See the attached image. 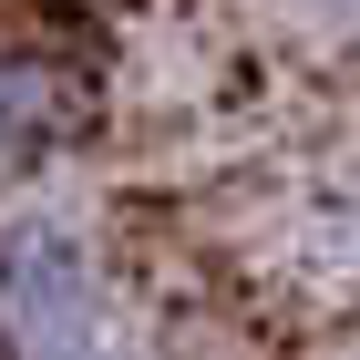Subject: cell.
I'll return each mask as SVG.
<instances>
[{
  "label": "cell",
  "mask_w": 360,
  "mask_h": 360,
  "mask_svg": "<svg viewBox=\"0 0 360 360\" xmlns=\"http://www.w3.org/2000/svg\"><path fill=\"white\" fill-rule=\"evenodd\" d=\"M309 11H330V21H360V0H309Z\"/></svg>",
  "instance_id": "cell-3"
},
{
  "label": "cell",
  "mask_w": 360,
  "mask_h": 360,
  "mask_svg": "<svg viewBox=\"0 0 360 360\" xmlns=\"http://www.w3.org/2000/svg\"><path fill=\"white\" fill-rule=\"evenodd\" d=\"M62 134H72V93H62V72L31 62V52H0V155H11V165H41Z\"/></svg>",
  "instance_id": "cell-2"
},
{
  "label": "cell",
  "mask_w": 360,
  "mask_h": 360,
  "mask_svg": "<svg viewBox=\"0 0 360 360\" xmlns=\"http://www.w3.org/2000/svg\"><path fill=\"white\" fill-rule=\"evenodd\" d=\"M0 360H124L103 319V268L62 217L0 226Z\"/></svg>",
  "instance_id": "cell-1"
}]
</instances>
